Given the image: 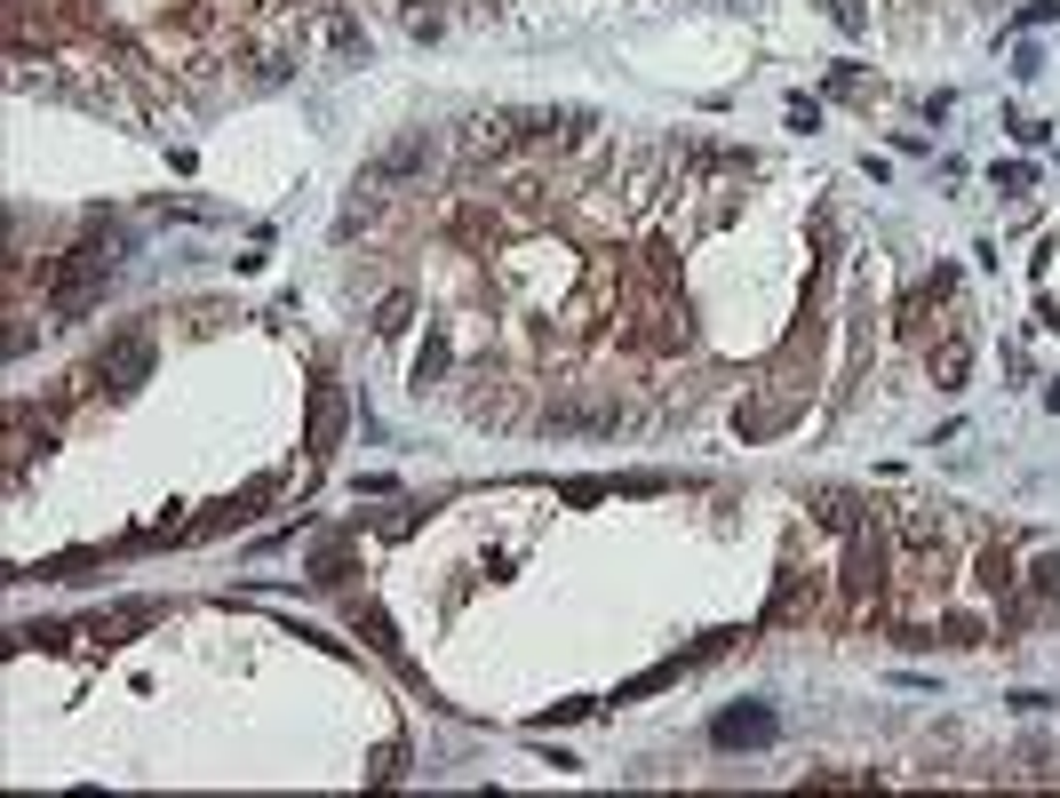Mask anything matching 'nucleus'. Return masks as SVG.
Wrapping results in <instances>:
<instances>
[{
    "label": "nucleus",
    "mask_w": 1060,
    "mask_h": 798,
    "mask_svg": "<svg viewBox=\"0 0 1060 798\" xmlns=\"http://www.w3.org/2000/svg\"><path fill=\"white\" fill-rule=\"evenodd\" d=\"M152 376V327H120V336H105V352H96V384L105 391H136Z\"/></svg>",
    "instance_id": "f257e3e1"
},
{
    "label": "nucleus",
    "mask_w": 1060,
    "mask_h": 798,
    "mask_svg": "<svg viewBox=\"0 0 1060 798\" xmlns=\"http://www.w3.org/2000/svg\"><path fill=\"white\" fill-rule=\"evenodd\" d=\"M774 735H781V719H774L766 703H742V711H726V719L710 726V743H717V751H766Z\"/></svg>",
    "instance_id": "f03ea898"
},
{
    "label": "nucleus",
    "mask_w": 1060,
    "mask_h": 798,
    "mask_svg": "<svg viewBox=\"0 0 1060 798\" xmlns=\"http://www.w3.org/2000/svg\"><path fill=\"white\" fill-rule=\"evenodd\" d=\"M423 169H431V137L415 128V137H399V144L367 169V184H399V176H423Z\"/></svg>",
    "instance_id": "7ed1b4c3"
},
{
    "label": "nucleus",
    "mask_w": 1060,
    "mask_h": 798,
    "mask_svg": "<svg viewBox=\"0 0 1060 798\" xmlns=\"http://www.w3.org/2000/svg\"><path fill=\"white\" fill-rule=\"evenodd\" d=\"M335 440H344V391H320L312 399V455H335Z\"/></svg>",
    "instance_id": "20e7f679"
},
{
    "label": "nucleus",
    "mask_w": 1060,
    "mask_h": 798,
    "mask_svg": "<svg viewBox=\"0 0 1060 798\" xmlns=\"http://www.w3.org/2000/svg\"><path fill=\"white\" fill-rule=\"evenodd\" d=\"M614 423H623V408H606V399L598 408H551L542 416V431H614Z\"/></svg>",
    "instance_id": "39448f33"
},
{
    "label": "nucleus",
    "mask_w": 1060,
    "mask_h": 798,
    "mask_svg": "<svg viewBox=\"0 0 1060 798\" xmlns=\"http://www.w3.org/2000/svg\"><path fill=\"white\" fill-rule=\"evenodd\" d=\"M885 575V536H853V559H845V583L853 591H869Z\"/></svg>",
    "instance_id": "423d86ee"
},
{
    "label": "nucleus",
    "mask_w": 1060,
    "mask_h": 798,
    "mask_svg": "<svg viewBox=\"0 0 1060 798\" xmlns=\"http://www.w3.org/2000/svg\"><path fill=\"white\" fill-rule=\"evenodd\" d=\"M344 568H351V536H335V543H320V551H312V583H320V591H335V583H344Z\"/></svg>",
    "instance_id": "0eeeda50"
},
{
    "label": "nucleus",
    "mask_w": 1060,
    "mask_h": 798,
    "mask_svg": "<svg viewBox=\"0 0 1060 798\" xmlns=\"http://www.w3.org/2000/svg\"><path fill=\"white\" fill-rule=\"evenodd\" d=\"M813 511H822V527H845V536L862 527V504H853V495H837V487H822V495H813Z\"/></svg>",
    "instance_id": "6e6552de"
},
{
    "label": "nucleus",
    "mask_w": 1060,
    "mask_h": 798,
    "mask_svg": "<svg viewBox=\"0 0 1060 798\" xmlns=\"http://www.w3.org/2000/svg\"><path fill=\"white\" fill-rule=\"evenodd\" d=\"M327 41H335V56H359V64H367V32H359L351 17H335V24H327Z\"/></svg>",
    "instance_id": "1a4fd4ad"
},
{
    "label": "nucleus",
    "mask_w": 1060,
    "mask_h": 798,
    "mask_svg": "<svg viewBox=\"0 0 1060 798\" xmlns=\"http://www.w3.org/2000/svg\"><path fill=\"white\" fill-rule=\"evenodd\" d=\"M965 368H973V352H965V344H941V359H933V376H941L949 391H956V384H965Z\"/></svg>",
    "instance_id": "9d476101"
},
{
    "label": "nucleus",
    "mask_w": 1060,
    "mask_h": 798,
    "mask_svg": "<svg viewBox=\"0 0 1060 798\" xmlns=\"http://www.w3.org/2000/svg\"><path fill=\"white\" fill-rule=\"evenodd\" d=\"M407 320H415V295H383V312H375V327H383V336H399Z\"/></svg>",
    "instance_id": "9b49d317"
},
{
    "label": "nucleus",
    "mask_w": 1060,
    "mask_h": 798,
    "mask_svg": "<svg viewBox=\"0 0 1060 798\" xmlns=\"http://www.w3.org/2000/svg\"><path fill=\"white\" fill-rule=\"evenodd\" d=\"M359 623H367V647H383V655H399V639H391V615H383V607H359Z\"/></svg>",
    "instance_id": "f8f14e48"
},
{
    "label": "nucleus",
    "mask_w": 1060,
    "mask_h": 798,
    "mask_svg": "<svg viewBox=\"0 0 1060 798\" xmlns=\"http://www.w3.org/2000/svg\"><path fill=\"white\" fill-rule=\"evenodd\" d=\"M1029 591H1037V598H1060V551H1052V559H1037V568H1029Z\"/></svg>",
    "instance_id": "ddd939ff"
},
{
    "label": "nucleus",
    "mask_w": 1060,
    "mask_h": 798,
    "mask_svg": "<svg viewBox=\"0 0 1060 798\" xmlns=\"http://www.w3.org/2000/svg\"><path fill=\"white\" fill-rule=\"evenodd\" d=\"M981 583H988V591H1013V559L988 551V559H981Z\"/></svg>",
    "instance_id": "4468645a"
},
{
    "label": "nucleus",
    "mask_w": 1060,
    "mask_h": 798,
    "mask_svg": "<svg viewBox=\"0 0 1060 798\" xmlns=\"http://www.w3.org/2000/svg\"><path fill=\"white\" fill-rule=\"evenodd\" d=\"M439 368H447V344H439V336H431V344H423V359H415V384H431Z\"/></svg>",
    "instance_id": "2eb2a0df"
},
{
    "label": "nucleus",
    "mask_w": 1060,
    "mask_h": 798,
    "mask_svg": "<svg viewBox=\"0 0 1060 798\" xmlns=\"http://www.w3.org/2000/svg\"><path fill=\"white\" fill-rule=\"evenodd\" d=\"M830 17H837L845 32H862V24H869V9H862V0H830Z\"/></svg>",
    "instance_id": "dca6fc26"
},
{
    "label": "nucleus",
    "mask_w": 1060,
    "mask_h": 798,
    "mask_svg": "<svg viewBox=\"0 0 1060 798\" xmlns=\"http://www.w3.org/2000/svg\"><path fill=\"white\" fill-rule=\"evenodd\" d=\"M1060 17V0H1029V17H1020V24H1052Z\"/></svg>",
    "instance_id": "f3484780"
}]
</instances>
